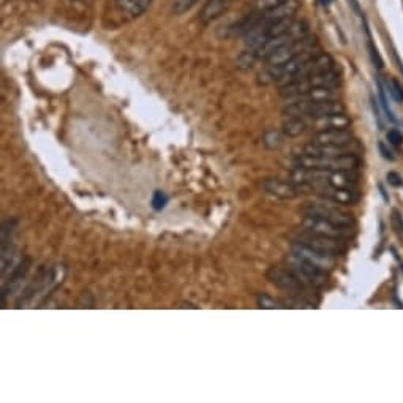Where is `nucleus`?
I'll use <instances>...</instances> for the list:
<instances>
[{
	"mask_svg": "<svg viewBox=\"0 0 403 403\" xmlns=\"http://www.w3.org/2000/svg\"><path fill=\"white\" fill-rule=\"evenodd\" d=\"M16 225H18V220L16 218H8L5 220L2 225V276L5 277L8 267L13 266V234L16 229Z\"/></svg>",
	"mask_w": 403,
	"mask_h": 403,
	"instance_id": "6e6552de",
	"label": "nucleus"
},
{
	"mask_svg": "<svg viewBox=\"0 0 403 403\" xmlns=\"http://www.w3.org/2000/svg\"><path fill=\"white\" fill-rule=\"evenodd\" d=\"M300 244L311 247V249L324 251V254H331L335 256H340L343 251H345V244H343V239L338 238H329V236H321V234H313L305 231L304 234H300L298 240Z\"/></svg>",
	"mask_w": 403,
	"mask_h": 403,
	"instance_id": "7ed1b4c3",
	"label": "nucleus"
},
{
	"mask_svg": "<svg viewBox=\"0 0 403 403\" xmlns=\"http://www.w3.org/2000/svg\"><path fill=\"white\" fill-rule=\"evenodd\" d=\"M378 147H380L381 157H383L384 160H389V161H394V160H395L394 154H392L391 150H389L388 147H386V144H384V143H380V144H378Z\"/></svg>",
	"mask_w": 403,
	"mask_h": 403,
	"instance_id": "c756f323",
	"label": "nucleus"
},
{
	"mask_svg": "<svg viewBox=\"0 0 403 403\" xmlns=\"http://www.w3.org/2000/svg\"><path fill=\"white\" fill-rule=\"evenodd\" d=\"M282 130H283L285 136H288V138H298L305 130H307V122L304 121V117L289 116L288 119L283 122Z\"/></svg>",
	"mask_w": 403,
	"mask_h": 403,
	"instance_id": "6ab92c4d",
	"label": "nucleus"
},
{
	"mask_svg": "<svg viewBox=\"0 0 403 403\" xmlns=\"http://www.w3.org/2000/svg\"><path fill=\"white\" fill-rule=\"evenodd\" d=\"M150 2L152 0H116V5L119 12L127 14L128 18H138L149 8Z\"/></svg>",
	"mask_w": 403,
	"mask_h": 403,
	"instance_id": "2eb2a0df",
	"label": "nucleus"
},
{
	"mask_svg": "<svg viewBox=\"0 0 403 403\" xmlns=\"http://www.w3.org/2000/svg\"><path fill=\"white\" fill-rule=\"evenodd\" d=\"M389 94L392 95V99L395 101H403V87L399 81L391 79L389 83Z\"/></svg>",
	"mask_w": 403,
	"mask_h": 403,
	"instance_id": "393cba45",
	"label": "nucleus"
},
{
	"mask_svg": "<svg viewBox=\"0 0 403 403\" xmlns=\"http://www.w3.org/2000/svg\"><path fill=\"white\" fill-rule=\"evenodd\" d=\"M313 125L318 128V132L332 130V128H348L349 125H351V121L343 114H335V116L321 117V119H313Z\"/></svg>",
	"mask_w": 403,
	"mask_h": 403,
	"instance_id": "a211bd4d",
	"label": "nucleus"
},
{
	"mask_svg": "<svg viewBox=\"0 0 403 403\" xmlns=\"http://www.w3.org/2000/svg\"><path fill=\"white\" fill-rule=\"evenodd\" d=\"M262 190L267 195L280 198V200H294L299 195H302V192L299 190V187L294 182H283L280 179H266L261 184Z\"/></svg>",
	"mask_w": 403,
	"mask_h": 403,
	"instance_id": "9d476101",
	"label": "nucleus"
},
{
	"mask_svg": "<svg viewBox=\"0 0 403 403\" xmlns=\"http://www.w3.org/2000/svg\"><path fill=\"white\" fill-rule=\"evenodd\" d=\"M386 179H388V182L392 187H402L403 185L402 177L397 173H394V171H391V173H388V176H386Z\"/></svg>",
	"mask_w": 403,
	"mask_h": 403,
	"instance_id": "c85d7f7f",
	"label": "nucleus"
},
{
	"mask_svg": "<svg viewBox=\"0 0 403 403\" xmlns=\"http://www.w3.org/2000/svg\"><path fill=\"white\" fill-rule=\"evenodd\" d=\"M29 267H30V260L21 261L19 266L14 267V271L10 273L8 280H3V302H5V299H7V296L10 294V291L18 287L21 280L25 277V273L29 272Z\"/></svg>",
	"mask_w": 403,
	"mask_h": 403,
	"instance_id": "dca6fc26",
	"label": "nucleus"
},
{
	"mask_svg": "<svg viewBox=\"0 0 403 403\" xmlns=\"http://www.w3.org/2000/svg\"><path fill=\"white\" fill-rule=\"evenodd\" d=\"M386 138H388V141L389 144H392V146H402V143H403V134L397 130V128L389 130L388 134H386Z\"/></svg>",
	"mask_w": 403,
	"mask_h": 403,
	"instance_id": "bb28decb",
	"label": "nucleus"
},
{
	"mask_svg": "<svg viewBox=\"0 0 403 403\" xmlns=\"http://www.w3.org/2000/svg\"><path fill=\"white\" fill-rule=\"evenodd\" d=\"M321 198H324L326 201L335 203V204H343V206H353L354 203L359 200V193L356 188H338L332 185H322L318 190Z\"/></svg>",
	"mask_w": 403,
	"mask_h": 403,
	"instance_id": "1a4fd4ad",
	"label": "nucleus"
},
{
	"mask_svg": "<svg viewBox=\"0 0 403 403\" xmlns=\"http://www.w3.org/2000/svg\"><path fill=\"white\" fill-rule=\"evenodd\" d=\"M353 141L351 132L347 128H332V130H321L313 134L311 143L331 144V146H348Z\"/></svg>",
	"mask_w": 403,
	"mask_h": 403,
	"instance_id": "f8f14e48",
	"label": "nucleus"
},
{
	"mask_svg": "<svg viewBox=\"0 0 403 403\" xmlns=\"http://www.w3.org/2000/svg\"><path fill=\"white\" fill-rule=\"evenodd\" d=\"M200 2V0H174L173 5V12L174 14H182L188 12V10L195 7V5Z\"/></svg>",
	"mask_w": 403,
	"mask_h": 403,
	"instance_id": "5701e85b",
	"label": "nucleus"
},
{
	"mask_svg": "<svg viewBox=\"0 0 403 403\" xmlns=\"http://www.w3.org/2000/svg\"><path fill=\"white\" fill-rule=\"evenodd\" d=\"M166 204H168V196H166L165 193L160 192V190L155 192L154 196H152V207L155 209V211H161V209H163Z\"/></svg>",
	"mask_w": 403,
	"mask_h": 403,
	"instance_id": "b1692460",
	"label": "nucleus"
},
{
	"mask_svg": "<svg viewBox=\"0 0 403 403\" xmlns=\"http://www.w3.org/2000/svg\"><path fill=\"white\" fill-rule=\"evenodd\" d=\"M304 212L307 215H315V217L324 218L327 222L338 225V227L343 228H351L353 225V217L349 214H345L342 211H338V207L329 206L326 203H309L307 206L304 207Z\"/></svg>",
	"mask_w": 403,
	"mask_h": 403,
	"instance_id": "20e7f679",
	"label": "nucleus"
},
{
	"mask_svg": "<svg viewBox=\"0 0 403 403\" xmlns=\"http://www.w3.org/2000/svg\"><path fill=\"white\" fill-rule=\"evenodd\" d=\"M391 223H392V228L395 229V233L402 236L403 234V218H402V214L394 209L391 214Z\"/></svg>",
	"mask_w": 403,
	"mask_h": 403,
	"instance_id": "a878e982",
	"label": "nucleus"
},
{
	"mask_svg": "<svg viewBox=\"0 0 403 403\" xmlns=\"http://www.w3.org/2000/svg\"><path fill=\"white\" fill-rule=\"evenodd\" d=\"M255 61H258L256 52L254 50H247V51H244L239 56V59H238V67L242 68V70H249V68L254 67Z\"/></svg>",
	"mask_w": 403,
	"mask_h": 403,
	"instance_id": "412c9836",
	"label": "nucleus"
},
{
	"mask_svg": "<svg viewBox=\"0 0 403 403\" xmlns=\"http://www.w3.org/2000/svg\"><path fill=\"white\" fill-rule=\"evenodd\" d=\"M332 68H334V61H332V57L329 56V54H313V56L309 57L307 61L304 62V65L298 70V73L293 76L291 83H294V81L309 79L311 76H315V74L327 72V70H332Z\"/></svg>",
	"mask_w": 403,
	"mask_h": 403,
	"instance_id": "423d86ee",
	"label": "nucleus"
},
{
	"mask_svg": "<svg viewBox=\"0 0 403 403\" xmlns=\"http://www.w3.org/2000/svg\"><path fill=\"white\" fill-rule=\"evenodd\" d=\"M302 227L305 231L313 234H321V236H329V238H338V239H345L351 233L349 228H343L338 227V225H334L331 222H327L324 218L315 217V215H307L302 220Z\"/></svg>",
	"mask_w": 403,
	"mask_h": 403,
	"instance_id": "39448f33",
	"label": "nucleus"
},
{
	"mask_svg": "<svg viewBox=\"0 0 403 403\" xmlns=\"http://www.w3.org/2000/svg\"><path fill=\"white\" fill-rule=\"evenodd\" d=\"M310 85V89L315 87H324V89H335L338 84H340V74H338L334 68L327 70V72H322L315 74L309 79H305Z\"/></svg>",
	"mask_w": 403,
	"mask_h": 403,
	"instance_id": "4468645a",
	"label": "nucleus"
},
{
	"mask_svg": "<svg viewBox=\"0 0 403 403\" xmlns=\"http://www.w3.org/2000/svg\"><path fill=\"white\" fill-rule=\"evenodd\" d=\"M291 251L294 255H298L300 258H304V260L313 262V265H316V266L326 269V271H327V269L334 267L335 261H337L335 255L324 254V251L315 250V249H311V247L300 244V242H294V244L291 245Z\"/></svg>",
	"mask_w": 403,
	"mask_h": 403,
	"instance_id": "0eeeda50",
	"label": "nucleus"
},
{
	"mask_svg": "<svg viewBox=\"0 0 403 403\" xmlns=\"http://www.w3.org/2000/svg\"><path fill=\"white\" fill-rule=\"evenodd\" d=\"M256 304L260 309H265V310H276V309H282V305L278 300H276L271 296L267 294H258L256 296Z\"/></svg>",
	"mask_w": 403,
	"mask_h": 403,
	"instance_id": "aec40b11",
	"label": "nucleus"
},
{
	"mask_svg": "<svg viewBox=\"0 0 403 403\" xmlns=\"http://www.w3.org/2000/svg\"><path fill=\"white\" fill-rule=\"evenodd\" d=\"M369 48H370V54H372V59H373V62H375V65L378 67V68H383V61H381V57H380V54H378V51L375 50L373 48V45H372V41L369 43Z\"/></svg>",
	"mask_w": 403,
	"mask_h": 403,
	"instance_id": "7c9ffc66",
	"label": "nucleus"
},
{
	"mask_svg": "<svg viewBox=\"0 0 403 403\" xmlns=\"http://www.w3.org/2000/svg\"><path fill=\"white\" fill-rule=\"evenodd\" d=\"M298 10H299L298 0H285L283 3L277 5L276 8L267 10V12H261V23L272 24L282 19L294 18V14L298 13Z\"/></svg>",
	"mask_w": 403,
	"mask_h": 403,
	"instance_id": "9b49d317",
	"label": "nucleus"
},
{
	"mask_svg": "<svg viewBox=\"0 0 403 403\" xmlns=\"http://www.w3.org/2000/svg\"><path fill=\"white\" fill-rule=\"evenodd\" d=\"M302 154L310 155V157L334 158V157H340V155H343V154H348V149H347V146H331V144L310 143L304 147Z\"/></svg>",
	"mask_w": 403,
	"mask_h": 403,
	"instance_id": "ddd939ff",
	"label": "nucleus"
},
{
	"mask_svg": "<svg viewBox=\"0 0 403 403\" xmlns=\"http://www.w3.org/2000/svg\"><path fill=\"white\" fill-rule=\"evenodd\" d=\"M266 277L269 282H271L272 285H276V287L278 289H282V291H287L294 296L304 294L305 283L300 280L293 271H289L288 267H285V269L278 266L269 267L266 272Z\"/></svg>",
	"mask_w": 403,
	"mask_h": 403,
	"instance_id": "f03ea898",
	"label": "nucleus"
},
{
	"mask_svg": "<svg viewBox=\"0 0 403 403\" xmlns=\"http://www.w3.org/2000/svg\"><path fill=\"white\" fill-rule=\"evenodd\" d=\"M225 8H227V0H207L200 12V21L203 24L212 23L225 12Z\"/></svg>",
	"mask_w": 403,
	"mask_h": 403,
	"instance_id": "f3484780",
	"label": "nucleus"
},
{
	"mask_svg": "<svg viewBox=\"0 0 403 403\" xmlns=\"http://www.w3.org/2000/svg\"><path fill=\"white\" fill-rule=\"evenodd\" d=\"M256 2H258V8H260V12H267V10L276 8L277 5L283 3L285 0H256Z\"/></svg>",
	"mask_w": 403,
	"mask_h": 403,
	"instance_id": "cd10ccee",
	"label": "nucleus"
},
{
	"mask_svg": "<svg viewBox=\"0 0 403 403\" xmlns=\"http://www.w3.org/2000/svg\"><path fill=\"white\" fill-rule=\"evenodd\" d=\"M262 143H265L269 149H277V147H280V144H282V136H280V133L276 132V130L267 132V133L265 134V138H262Z\"/></svg>",
	"mask_w": 403,
	"mask_h": 403,
	"instance_id": "4be33fe9",
	"label": "nucleus"
},
{
	"mask_svg": "<svg viewBox=\"0 0 403 403\" xmlns=\"http://www.w3.org/2000/svg\"><path fill=\"white\" fill-rule=\"evenodd\" d=\"M287 266L289 271H293L300 280L310 287H324L327 283V272L326 269L313 265L304 258L294 255L293 251L287 256Z\"/></svg>",
	"mask_w": 403,
	"mask_h": 403,
	"instance_id": "f257e3e1",
	"label": "nucleus"
},
{
	"mask_svg": "<svg viewBox=\"0 0 403 403\" xmlns=\"http://www.w3.org/2000/svg\"><path fill=\"white\" fill-rule=\"evenodd\" d=\"M402 272H403V266H402Z\"/></svg>",
	"mask_w": 403,
	"mask_h": 403,
	"instance_id": "2f4dec72",
	"label": "nucleus"
}]
</instances>
